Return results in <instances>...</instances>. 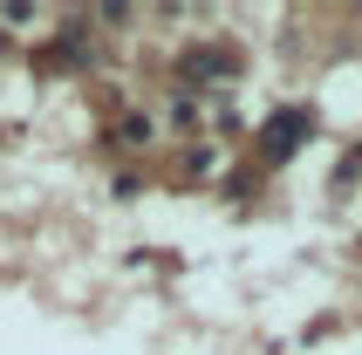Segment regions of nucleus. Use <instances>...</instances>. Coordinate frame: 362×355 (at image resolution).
<instances>
[{
	"mask_svg": "<svg viewBox=\"0 0 362 355\" xmlns=\"http://www.w3.org/2000/svg\"><path fill=\"white\" fill-rule=\"evenodd\" d=\"M308 137H315V117H308L301 103L294 110H274V117L260 123V137H253V158H260V171H281V164H294L308 151Z\"/></svg>",
	"mask_w": 362,
	"mask_h": 355,
	"instance_id": "obj_1",
	"label": "nucleus"
},
{
	"mask_svg": "<svg viewBox=\"0 0 362 355\" xmlns=\"http://www.w3.org/2000/svg\"><path fill=\"white\" fill-rule=\"evenodd\" d=\"M110 144H117V151H123V144H151V117H137V110H130L123 123H110Z\"/></svg>",
	"mask_w": 362,
	"mask_h": 355,
	"instance_id": "obj_4",
	"label": "nucleus"
},
{
	"mask_svg": "<svg viewBox=\"0 0 362 355\" xmlns=\"http://www.w3.org/2000/svg\"><path fill=\"white\" fill-rule=\"evenodd\" d=\"M82 62H89V21L82 14L62 21L48 48H35V69H48V76H55V69H82Z\"/></svg>",
	"mask_w": 362,
	"mask_h": 355,
	"instance_id": "obj_3",
	"label": "nucleus"
},
{
	"mask_svg": "<svg viewBox=\"0 0 362 355\" xmlns=\"http://www.w3.org/2000/svg\"><path fill=\"white\" fill-rule=\"evenodd\" d=\"M226 76H240V48H233V41H205V48L178 55V82L185 89H205V82H226Z\"/></svg>",
	"mask_w": 362,
	"mask_h": 355,
	"instance_id": "obj_2",
	"label": "nucleus"
},
{
	"mask_svg": "<svg viewBox=\"0 0 362 355\" xmlns=\"http://www.w3.org/2000/svg\"><path fill=\"white\" fill-rule=\"evenodd\" d=\"M356 178H362V144H356V151H349L342 164H335V192H342V185H356Z\"/></svg>",
	"mask_w": 362,
	"mask_h": 355,
	"instance_id": "obj_5",
	"label": "nucleus"
},
{
	"mask_svg": "<svg viewBox=\"0 0 362 355\" xmlns=\"http://www.w3.org/2000/svg\"><path fill=\"white\" fill-rule=\"evenodd\" d=\"M7 55H14V41H7V28H0V62H7Z\"/></svg>",
	"mask_w": 362,
	"mask_h": 355,
	"instance_id": "obj_6",
	"label": "nucleus"
}]
</instances>
